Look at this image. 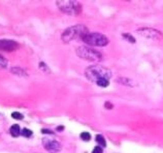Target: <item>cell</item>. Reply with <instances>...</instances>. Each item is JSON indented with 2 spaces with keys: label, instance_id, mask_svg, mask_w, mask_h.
I'll list each match as a JSON object with an SVG mask.
<instances>
[{
  "label": "cell",
  "instance_id": "7c38bea8",
  "mask_svg": "<svg viewBox=\"0 0 163 153\" xmlns=\"http://www.w3.org/2000/svg\"><path fill=\"white\" fill-rule=\"evenodd\" d=\"M95 139H96V142L98 143V145L100 146V147H105V146H106V141H105V139H104L103 136L97 135Z\"/></svg>",
  "mask_w": 163,
  "mask_h": 153
},
{
  "label": "cell",
  "instance_id": "277c9868",
  "mask_svg": "<svg viewBox=\"0 0 163 153\" xmlns=\"http://www.w3.org/2000/svg\"><path fill=\"white\" fill-rule=\"evenodd\" d=\"M85 44L91 47H104L108 45V38L104 34L98 32H88L85 35H83L81 38Z\"/></svg>",
  "mask_w": 163,
  "mask_h": 153
},
{
  "label": "cell",
  "instance_id": "ba28073f",
  "mask_svg": "<svg viewBox=\"0 0 163 153\" xmlns=\"http://www.w3.org/2000/svg\"><path fill=\"white\" fill-rule=\"evenodd\" d=\"M19 48V44L12 39H0V50L5 52L15 51Z\"/></svg>",
  "mask_w": 163,
  "mask_h": 153
},
{
  "label": "cell",
  "instance_id": "30bf717a",
  "mask_svg": "<svg viewBox=\"0 0 163 153\" xmlns=\"http://www.w3.org/2000/svg\"><path fill=\"white\" fill-rule=\"evenodd\" d=\"M9 131H11V134H12V137H19V136L21 135V131H22L18 124L12 125Z\"/></svg>",
  "mask_w": 163,
  "mask_h": 153
},
{
  "label": "cell",
  "instance_id": "7402d4cb",
  "mask_svg": "<svg viewBox=\"0 0 163 153\" xmlns=\"http://www.w3.org/2000/svg\"><path fill=\"white\" fill-rule=\"evenodd\" d=\"M41 132H42V134H53V132L50 131V129H42Z\"/></svg>",
  "mask_w": 163,
  "mask_h": 153
},
{
  "label": "cell",
  "instance_id": "2e32d148",
  "mask_svg": "<svg viewBox=\"0 0 163 153\" xmlns=\"http://www.w3.org/2000/svg\"><path fill=\"white\" fill-rule=\"evenodd\" d=\"M21 135L25 138H29L32 136V131H30V129H28V128H23L22 131H21Z\"/></svg>",
  "mask_w": 163,
  "mask_h": 153
},
{
  "label": "cell",
  "instance_id": "9a60e30c",
  "mask_svg": "<svg viewBox=\"0 0 163 153\" xmlns=\"http://www.w3.org/2000/svg\"><path fill=\"white\" fill-rule=\"evenodd\" d=\"M7 60L0 54V68H6L7 67Z\"/></svg>",
  "mask_w": 163,
  "mask_h": 153
},
{
  "label": "cell",
  "instance_id": "52a82bcc",
  "mask_svg": "<svg viewBox=\"0 0 163 153\" xmlns=\"http://www.w3.org/2000/svg\"><path fill=\"white\" fill-rule=\"evenodd\" d=\"M42 145L46 148V150L50 153H59L61 151V144L58 141H56L55 139H42Z\"/></svg>",
  "mask_w": 163,
  "mask_h": 153
},
{
  "label": "cell",
  "instance_id": "8fae6325",
  "mask_svg": "<svg viewBox=\"0 0 163 153\" xmlns=\"http://www.w3.org/2000/svg\"><path fill=\"white\" fill-rule=\"evenodd\" d=\"M11 72L12 74H15L17 76H27V72H26L24 69H22L21 67H12L11 69Z\"/></svg>",
  "mask_w": 163,
  "mask_h": 153
},
{
  "label": "cell",
  "instance_id": "3957f363",
  "mask_svg": "<svg viewBox=\"0 0 163 153\" xmlns=\"http://www.w3.org/2000/svg\"><path fill=\"white\" fill-rule=\"evenodd\" d=\"M76 55L81 59H84L89 62H98L102 59V54L100 52L86 46L79 47L76 49Z\"/></svg>",
  "mask_w": 163,
  "mask_h": 153
},
{
  "label": "cell",
  "instance_id": "ac0fdd59",
  "mask_svg": "<svg viewBox=\"0 0 163 153\" xmlns=\"http://www.w3.org/2000/svg\"><path fill=\"white\" fill-rule=\"evenodd\" d=\"M12 117L14 119H17V120H21V119H23V115L19 112H14L12 114Z\"/></svg>",
  "mask_w": 163,
  "mask_h": 153
},
{
  "label": "cell",
  "instance_id": "44dd1931",
  "mask_svg": "<svg viewBox=\"0 0 163 153\" xmlns=\"http://www.w3.org/2000/svg\"><path fill=\"white\" fill-rule=\"evenodd\" d=\"M104 107L106 108V109H113V107H114V106H113V104H111V102H108V101H106L105 104H104Z\"/></svg>",
  "mask_w": 163,
  "mask_h": 153
},
{
  "label": "cell",
  "instance_id": "ffe728a7",
  "mask_svg": "<svg viewBox=\"0 0 163 153\" xmlns=\"http://www.w3.org/2000/svg\"><path fill=\"white\" fill-rule=\"evenodd\" d=\"M92 153H103V150H102V148L100 147V146H97V147H95L94 149H93Z\"/></svg>",
  "mask_w": 163,
  "mask_h": 153
},
{
  "label": "cell",
  "instance_id": "6da1fadb",
  "mask_svg": "<svg viewBox=\"0 0 163 153\" xmlns=\"http://www.w3.org/2000/svg\"><path fill=\"white\" fill-rule=\"evenodd\" d=\"M85 76L90 82L97 83L99 80L106 79L109 81L112 78V72L102 65H91L85 69Z\"/></svg>",
  "mask_w": 163,
  "mask_h": 153
},
{
  "label": "cell",
  "instance_id": "5bb4252c",
  "mask_svg": "<svg viewBox=\"0 0 163 153\" xmlns=\"http://www.w3.org/2000/svg\"><path fill=\"white\" fill-rule=\"evenodd\" d=\"M98 86H100V87H103V88H105V87H108V86L109 85V81L108 80H106V79H102V80H99V81L96 83Z\"/></svg>",
  "mask_w": 163,
  "mask_h": 153
},
{
  "label": "cell",
  "instance_id": "7a4b0ae2",
  "mask_svg": "<svg viewBox=\"0 0 163 153\" xmlns=\"http://www.w3.org/2000/svg\"><path fill=\"white\" fill-rule=\"evenodd\" d=\"M89 30L85 25H75L71 26L67 29H65L64 32L62 33L61 39L64 42H69L76 38H82L83 35L88 33Z\"/></svg>",
  "mask_w": 163,
  "mask_h": 153
},
{
  "label": "cell",
  "instance_id": "e0dca14e",
  "mask_svg": "<svg viewBox=\"0 0 163 153\" xmlns=\"http://www.w3.org/2000/svg\"><path fill=\"white\" fill-rule=\"evenodd\" d=\"M81 139L84 140V141H86V142H88L91 140V135H90L88 131H84L81 134Z\"/></svg>",
  "mask_w": 163,
  "mask_h": 153
},
{
  "label": "cell",
  "instance_id": "8992f818",
  "mask_svg": "<svg viewBox=\"0 0 163 153\" xmlns=\"http://www.w3.org/2000/svg\"><path fill=\"white\" fill-rule=\"evenodd\" d=\"M137 33L146 38L153 39V41H160V39L163 38L162 32L157 30V29H154V28H148V27L139 28V29H137Z\"/></svg>",
  "mask_w": 163,
  "mask_h": 153
},
{
  "label": "cell",
  "instance_id": "d6986e66",
  "mask_svg": "<svg viewBox=\"0 0 163 153\" xmlns=\"http://www.w3.org/2000/svg\"><path fill=\"white\" fill-rule=\"evenodd\" d=\"M39 68H41L42 71H45V72H50L49 67L45 64L44 62H41V63H39Z\"/></svg>",
  "mask_w": 163,
  "mask_h": 153
},
{
  "label": "cell",
  "instance_id": "603a6c76",
  "mask_svg": "<svg viewBox=\"0 0 163 153\" xmlns=\"http://www.w3.org/2000/svg\"><path fill=\"white\" fill-rule=\"evenodd\" d=\"M59 131H61V129H63V126H60V127H58Z\"/></svg>",
  "mask_w": 163,
  "mask_h": 153
},
{
  "label": "cell",
  "instance_id": "9c48e42d",
  "mask_svg": "<svg viewBox=\"0 0 163 153\" xmlns=\"http://www.w3.org/2000/svg\"><path fill=\"white\" fill-rule=\"evenodd\" d=\"M117 82L120 83V84H122V85H126V86H134L133 84V81L130 79H127V78H118L117 79Z\"/></svg>",
  "mask_w": 163,
  "mask_h": 153
},
{
  "label": "cell",
  "instance_id": "4fadbf2b",
  "mask_svg": "<svg viewBox=\"0 0 163 153\" xmlns=\"http://www.w3.org/2000/svg\"><path fill=\"white\" fill-rule=\"evenodd\" d=\"M122 36L123 38H125L128 42H131V44H134L135 42V38L131 34H129V33H124V34H122Z\"/></svg>",
  "mask_w": 163,
  "mask_h": 153
},
{
  "label": "cell",
  "instance_id": "5b68a950",
  "mask_svg": "<svg viewBox=\"0 0 163 153\" xmlns=\"http://www.w3.org/2000/svg\"><path fill=\"white\" fill-rule=\"evenodd\" d=\"M58 8L64 14L79 15L82 12V4L79 1H68V0H59L56 2Z\"/></svg>",
  "mask_w": 163,
  "mask_h": 153
}]
</instances>
